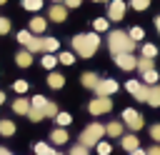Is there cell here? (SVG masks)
Listing matches in <instances>:
<instances>
[{"label":"cell","instance_id":"1","mask_svg":"<svg viewBox=\"0 0 160 155\" xmlns=\"http://www.w3.org/2000/svg\"><path fill=\"white\" fill-rule=\"evenodd\" d=\"M98 48H100V35L98 32H85V35H75L72 38V50L80 58H92Z\"/></svg>","mask_w":160,"mask_h":155},{"label":"cell","instance_id":"2","mask_svg":"<svg viewBox=\"0 0 160 155\" xmlns=\"http://www.w3.org/2000/svg\"><path fill=\"white\" fill-rule=\"evenodd\" d=\"M108 48H110L112 55H118V52H132L135 50V40L128 32H122V30H112L108 35Z\"/></svg>","mask_w":160,"mask_h":155},{"label":"cell","instance_id":"3","mask_svg":"<svg viewBox=\"0 0 160 155\" xmlns=\"http://www.w3.org/2000/svg\"><path fill=\"white\" fill-rule=\"evenodd\" d=\"M102 135H105V125H98V122H92V125H88V128L80 132V145H85V148H92V145H98V142L102 140Z\"/></svg>","mask_w":160,"mask_h":155},{"label":"cell","instance_id":"4","mask_svg":"<svg viewBox=\"0 0 160 155\" xmlns=\"http://www.w3.org/2000/svg\"><path fill=\"white\" fill-rule=\"evenodd\" d=\"M122 122H125L130 130H140V128H142V115H140L138 110H132V108H125V110H122Z\"/></svg>","mask_w":160,"mask_h":155},{"label":"cell","instance_id":"5","mask_svg":"<svg viewBox=\"0 0 160 155\" xmlns=\"http://www.w3.org/2000/svg\"><path fill=\"white\" fill-rule=\"evenodd\" d=\"M115 58V65L120 68V70H135L138 68V58L132 55V52H118V55H112Z\"/></svg>","mask_w":160,"mask_h":155},{"label":"cell","instance_id":"6","mask_svg":"<svg viewBox=\"0 0 160 155\" xmlns=\"http://www.w3.org/2000/svg\"><path fill=\"white\" fill-rule=\"evenodd\" d=\"M110 108H112V102H110V98H102V95H98L90 105H88V110L92 112V115H102V112H110Z\"/></svg>","mask_w":160,"mask_h":155},{"label":"cell","instance_id":"7","mask_svg":"<svg viewBox=\"0 0 160 155\" xmlns=\"http://www.w3.org/2000/svg\"><path fill=\"white\" fill-rule=\"evenodd\" d=\"M125 2L122 0H110V5H108V20H122V15H125Z\"/></svg>","mask_w":160,"mask_h":155},{"label":"cell","instance_id":"8","mask_svg":"<svg viewBox=\"0 0 160 155\" xmlns=\"http://www.w3.org/2000/svg\"><path fill=\"white\" fill-rule=\"evenodd\" d=\"M115 90H118V82H115V80H110V78H108V80H100V82H98V88H95V92H98V95H102V98H110Z\"/></svg>","mask_w":160,"mask_h":155},{"label":"cell","instance_id":"9","mask_svg":"<svg viewBox=\"0 0 160 155\" xmlns=\"http://www.w3.org/2000/svg\"><path fill=\"white\" fill-rule=\"evenodd\" d=\"M48 18H50L52 22H62V20L68 18V8H65V5H60V2H55V5L48 10Z\"/></svg>","mask_w":160,"mask_h":155},{"label":"cell","instance_id":"10","mask_svg":"<svg viewBox=\"0 0 160 155\" xmlns=\"http://www.w3.org/2000/svg\"><path fill=\"white\" fill-rule=\"evenodd\" d=\"M28 28H30V32H32V35H42V32H45V28H48V20H45V18H32Z\"/></svg>","mask_w":160,"mask_h":155},{"label":"cell","instance_id":"11","mask_svg":"<svg viewBox=\"0 0 160 155\" xmlns=\"http://www.w3.org/2000/svg\"><path fill=\"white\" fill-rule=\"evenodd\" d=\"M15 62H18V68H30L32 65V52L30 50H20L15 55Z\"/></svg>","mask_w":160,"mask_h":155},{"label":"cell","instance_id":"12","mask_svg":"<svg viewBox=\"0 0 160 155\" xmlns=\"http://www.w3.org/2000/svg\"><path fill=\"white\" fill-rule=\"evenodd\" d=\"M50 140H52V145H65L68 142V130L65 128H55L50 132Z\"/></svg>","mask_w":160,"mask_h":155},{"label":"cell","instance_id":"13","mask_svg":"<svg viewBox=\"0 0 160 155\" xmlns=\"http://www.w3.org/2000/svg\"><path fill=\"white\" fill-rule=\"evenodd\" d=\"M65 85V78L60 75V72H50L48 75V88H52V90H60Z\"/></svg>","mask_w":160,"mask_h":155},{"label":"cell","instance_id":"14","mask_svg":"<svg viewBox=\"0 0 160 155\" xmlns=\"http://www.w3.org/2000/svg\"><path fill=\"white\" fill-rule=\"evenodd\" d=\"M28 110H30V100L18 98V100L12 102V112H18V115H28Z\"/></svg>","mask_w":160,"mask_h":155},{"label":"cell","instance_id":"15","mask_svg":"<svg viewBox=\"0 0 160 155\" xmlns=\"http://www.w3.org/2000/svg\"><path fill=\"white\" fill-rule=\"evenodd\" d=\"M120 145H122V150H128V152H132L135 148H140L135 135H122V138H120Z\"/></svg>","mask_w":160,"mask_h":155},{"label":"cell","instance_id":"16","mask_svg":"<svg viewBox=\"0 0 160 155\" xmlns=\"http://www.w3.org/2000/svg\"><path fill=\"white\" fill-rule=\"evenodd\" d=\"M80 82H82L85 88H90V90H95V88H98V82H100V78H98L95 72H85V75L80 78Z\"/></svg>","mask_w":160,"mask_h":155},{"label":"cell","instance_id":"17","mask_svg":"<svg viewBox=\"0 0 160 155\" xmlns=\"http://www.w3.org/2000/svg\"><path fill=\"white\" fill-rule=\"evenodd\" d=\"M60 48V42L55 38H42V52H55Z\"/></svg>","mask_w":160,"mask_h":155},{"label":"cell","instance_id":"18","mask_svg":"<svg viewBox=\"0 0 160 155\" xmlns=\"http://www.w3.org/2000/svg\"><path fill=\"white\" fill-rule=\"evenodd\" d=\"M0 135H5V138L15 135V122H10V120H0Z\"/></svg>","mask_w":160,"mask_h":155},{"label":"cell","instance_id":"19","mask_svg":"<svg viewBox=\"0 0 160 155\" xmlns=\"http://www.w3.org/2000/svg\"><path fill=\"white\" fill-rule=\"evenodd\" d=\"M25 50H30V52H42V38L32 35V40L28 42V48H25Z\"/></svg>","mask_w":160,"mask_h":155},{"label":"cell","instance_id":"20","mask_svg":"<svg viewBox=\"0 0 160 155\" xmlns=\"http://www.w3.org/2000/svg\"><path fill=\"white\" fill-rule=\"evenodd\" d=\"M148 95H150V88H148V85H140V88L135 90V95H132V98H135V100H140V102H148Z\"/></svg>","mask_w":160,"mask_h":155},{"label":"cell","instance_id":"21","mask_svg":"<svg viewBox=\"0 0 160 155\" xmlns=\"http://www.w3.org/2000/svg\"><path fill=\"white\" fill-rule=\"evenodd\" d=\"M28 118H30L32 122H40V120L45 118V110H42V108H30V110H28Z\"/></svg>","mask_w":160,"mask_h":155},{"label":"cell","instance_id":"22","mask_svg":"<svg viewBox=\"0 0 160 155\" xmlns=\"http://www.w3.org/2000/svg\"><path fill=\"white\" fill-rule=\"evenodd\" d=\"M105 132H108L110 138H120V132H122V125H120V122H110V125H105Z\"/></svg>","mask_w":160,"mask_h":155},{"label":"cell","instance_id":"23","mask_svg":"<svg viewBox=\"0 0 160 155\" xmlns=\"http://www.w3.org/2000/svg\"><path fill=\"white\" fill-rule=\"evenodd\" d=\"M148 102L152 108H160V88H150V95H148Z\"/></svg>","mask_w":160,"mask_h":155},{"label":"cell","instance_id":"24","mask_svg":"<svg viewBox=\"0 0 160 155\" xmlns=\"http://www.w3.org/2000/svg\"><path fill=\"white\" fill-rule=\"evenodd\" d=\"M140 52H142V58H155V55H158V48H155L152 42H145V45L140 48Z\"/></svg>","mask_w":160,"mask_h":155},{"label":"cell","instance_id":"25","mask_svg":"<svg viewBox=\"0 0 160 155\" xmlns=\"http://www.w3.org/2000/svg\"><path fill=\"white\" fill-rule=\"evenodd\" d=\"M35 155H55V150H52L48 142H38V145H35Z\"/></svg>","mask_w":160,"mask_h":155},{"label":"cell","instance_id":"26","mask_svg":"<svg viewBox=\"0 0 160 155\" xmlns=\"http://www.w3.org/2000/svg\"><path fill=\"white\" fill-rule=\"evenodd\" d=\"M55 65H58V58H55L52 52H45V55H42V68L50 70V68H55Z\"/></svg>","mask_w":160,"mask_h":155},{"label":"cell","instance_id":"27","mask_svg":"<svg viewBox=\"0 0 160 155\" xmlns=\"http://www.w3.org/2000/svg\"><path fill=\"white\" fill-rule=\"evenodd\" d=\"M55 120H58V128H65V125H70V122H72L70 112H58V115H55Z\"/></svg>","mask_w":160,"mask_h":155},{"label":"cell","instance_id":"28","mask_svg":"<svg viewBox=\"0 0 160 155\" xmlns=\"http://www.w3.org/2000/svg\"><path fill=\"white\" fill-rule=\"evenodd\" d=\"M22 8H25V10H30V12H35V10H40V8H42V0H22Z\"/></svg>","mask_w":160,"mask_h":155},{"label":"cell","instance_id":"29","mask_svg":"<svg viewBox=\"0 0 160 155\" xmlns=\"http://www.w3.org/2000/svg\"><path fill=\"white\" fill-rule=\"evenodd\" d=\"M30 40H32V32H30V30H20V32H18V42H20V45H25V48H28V42H30Z\"/></svg>","mask_w":160,"mask_h":155},{"label":"cell","instance_id":"30","mask_svg":"<svg viewBox=\"0 0 160 155\" xmlns=\"http://www.w3.org/2000/svg\"><path fill=\"white\" fill-rule=\"evenodd\" d=\"M152 68H155V65H152V58H140V60H138V70L145 72V70H152Z\"/></svg>","mask_w":160,"mask_h":155},{"label":"cell","instance_id":"31","mask_svg":"<svg viewBox=\"0 0 160 155\" xmlns=\"http://www.w3.org/2000/svg\"><path fill=\"white\" fill-rule=\"evenodd\" d=\"M142 80H145L148 85L158 82V70H155V68H152V70H145V72H142Z\"/></svg>","mask_w":160,"mask_h":155},{"label":"cell","instance_id":"32","mask_svg":"<svg viewBox=\"0 0 160 155\" xmlns=\"http://www.w3.org/2000/svg\"><path fill=\"white\" fill-rule=\"evenodd\" d=\"M108 18H98L95 22H92V28H95V32H102V30H108Z\"/></svg>","mask_w":160,"mask_h":155},{"label":"cell","instance_id":"33","mask_svg":"<svg viewBox=\"0 0 160 155\" xmlns=\"http://www.w3.org/2000/svg\"><path fill=\"white\" fill-rule=\"evenodd\" d=\"M72 60H75V52H60L58 55V62H62V65H72Z\"/></svg>","mask_w":160,"mask_h":155},{"label":"cell","instance_id":"34","mask_svg":"<svg viewBox=\"0 0 160 155\" xmlns=\"http://www.w3.org/2000/svg\"><path fill=\"white\" fill-rule=\"evenodd\" d=\"M28 88H30V85H28L25 80H15V82H12V90H15L18 95H22V92H28Z\"/></svg>","mask_w":160,"mask_h":155},{"label":"cell","instance_id":"35","mask_svg":"<svg viewBox=\"0 0 160 155\" xmlns=\"http://www.w3.org/2000/svg\"><path fill=\"white\" fill-rule=\"evenodd\" d=\"M128 35L138 42V40H142V38H145V30H142V28H130V32H128Z\"/></svg>","mask_w":160,"mask_h":155},{"label":"cell","instance_id":"36","mask_svg":"<svg viewBox=\"0 0 160 155\" xmlns=\"http://www.w3.org/2000/svg\"><path fill=\"white\" fill-rule=\"evenodd\" d=\"M42 110H45V118H55V115H58V112H60V110H58V105H55V102H48V105H45V108H42Z\"/></svg>","mask_w":160,"mask_h":155},{"label":"cell","instance_id":"37","mask_svg":"<svg viewBox=\"0 0 160 155\" xmlns=\"http://www.w3.org/2000/svg\"><path fill=\"white\" fill-rule=\"evenodd\" d=\"M95 148H98V152H100V155H110V152H112V145H110V142H102V140H100Z\"/></svg>","mask_w":160,"mask_h":155},{"label":"cell","instance_id":"38","mask_svg":"<svg viewBox=\"0 0 160 155\" xmlns=\"http://www.w3.org/2000/svg\"><path fill=\"white\" fill-rule=\"evenodd\" d=\"M48 105V100L42 98V95H35L32 100H30V108H45Z\"/></svg>","mask_w":160,"mask_h":155},{"label":"cell","instance_id":"39","mask_svg":"<svg viewBox=\"0 0 160 155\" xmlns=\"http://www.w3.org/2000/svg\"><path fill=\"white\" fill-rule=\"evenodd\" d=\"M130 5H132L135 10H145V8L150 5V0H130Z\"/></svg>","mask_w":160,"mask_h":155},{"label":"cell","instance_id":"40","mask_svg":"<svg viewBox=\"0 0 160 155\" xmlns=\"http://www.w3.org/2000/svg\"><path fill=\"white\" fill-rule=\"evenodd\" d=\"M125 88H128V92H130V95H135V90L140 88V82H138V80H128V82H125Z\"/></svg>","mask_w":160,"mask_h":155},{"label":"cell","instance_id":"41","mask_svg":"<svg viewBox=\"0 0 160 155\" xmlns=\"http://www.w3.org/2000/svg\"><path fill=\"white\" fill-rule=\"evenodd\" d=\"M5 32H10V20L0 18V35H5Z\"/></svg>","mask_w":160,"mask_h":155},{"label":"cell","instance_id":"42","mask_svg":"<svg viewBox=\"0 0 160 155\" xmlns=\"http://www.w3.org/2000/svg\"><path fill=\"white\" fill-rule=\"evenodd\" d=\"M150 138H152V140H160V122L150 128Z\"/></svg>","mask_w":160,"mask_h":155},{"label":"cell","instance_id":"43","mask_svg":"<svg viewBox=\"0 0 160 155\" xmlns=\"http://www.w3.org/2000/svg\"><path fill=\"white\" fill-rule=\"evenodd\" d=\"M70 155H88V148H85V145H78V148L70 150Z\"/></svg>","mask_w":160,"mask_h":155},{"label":"cell","instance_id":"44","mask_svg":"<svg viewBox=\"0 0 160 155\" xmlns=\"http://www.w3.org/2000/svg\"><path fill=\"white\" fill-rule=\"evenodd\" d=\"M82 0H65V8H80Z\"/></svg>","mask_w":160,"mask_h":155},{"label":"cell","instance_id":"45","mask_svg":"<svg viewBox=\"0 0 160 155\" xmlns=\"http://www.w3.org/2000/svg\"><path fill=\"white\" fill-rule=\"evenodd\" d=\"M130 155H148V152H145V150H140V148H135V150H132Z\"/></svg>","mask_w":160,"mask_h":155},{"label":"cell","instance_id":"46","mask_svg":"<svg viewBox=\"0 0 160 155\" xmlns=\"http://www.w3.org/2000/svg\"><path fill=\"white\" fill-rule=\"evenodd\" d=\"M148 155H160V148H150V150H148Z\"/></svg>","mask_w":160,"mask_h":155},{"label":"cell","instance_id":"47","mask_svg":"<svg viewBox=\"0 0 160 155\" xmlns=\"http://www.w3.org/2000/svg\"><path fill=\"white\" fill-rule=\"evenodd\" d=\"M0 155H15V152H10L8 148H2V145H0Z\"/></svg>","mask_w":160,"mask_h":155},{"label":"cell","instance_id":"48","mask_svg":"<svg viewBox=\"0 0 160 155\" xmlns=\"http://www.w3.org/2000/svg\"><path fill=\"white\" fill-rule=\"evenodd\" d=\"M155 28H158V32H160V15L155 18Z\"/></svg>","mask_w":160,"mask_h":155},{"label":"cell","instance_id":"49","mask_svg":"<svg viewBox=\"0 0 160 155\" xmlns=\"http://www.w3.org/2000/svg\"><path fill=\"white\" fill-rule=\"evenodd\" d=\"M2 102H5V92L0 90V105H2Z\"/></svg>","mask_w":160,"mask_h":155},{"label":"cell","instance_id":"50","mask_svg":"<svg viewBox=\"0 0 160 155\" xmlns=\"http://www.w3.org/2000/svg\"><path fill=\"white\" fill-rule=\"evenodd\" d=\"M95 2H110V0H95Z\"/></svg>","mask_w":160,"mask_h":155},{"label":"cell","instance_id":"51","mask_svg":"<svg viewBox=\"0 0 160 155\" xmlns=\"http://www.w3.org/2000/svg\"><path fill=\"white\" fill-rule=\"evenodd\" d=\"M5 2H8V0H0V5H5Z\"/></svg>","mask_w":160,"mask_h":155},{"label":"cell","instance_id":"52","mask_svg":"<svg viewBox=\"0 0 160 155\" xmlns=\"http://www.w3.org/2000/svg\"><path fill=\"white\" fill-rule=\"evenodd\" d=\"M52 2H65V0H52Z\"/></svg>","mask_w":160,"mask_h":155},{"label":"cell","instance_id":"53","mask_svg":"<svg viewBox=\"0 0 160 155\" xmlns=\"http://www.w3.org/2000/svg\"><path fill=\"white\" fill-rule=\"evenodd\" d=\"M55 155H62V152H55Z\"/></svg>","mask_w":160,"mask_h":155}]
</instances>
